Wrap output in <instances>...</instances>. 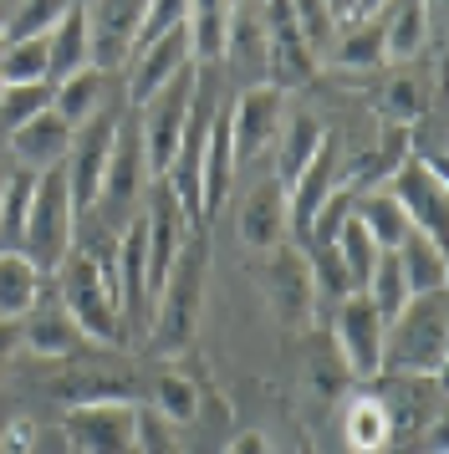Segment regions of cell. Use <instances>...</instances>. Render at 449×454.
I'll return each mask as SVG.
<instances>
[{
    "label": "cell",
    "mask_w": 449,
    "mask_h": 454,
    "mask_svg": "<svg viewBox=\"0 0 449 454\" xmlns=\"http://www.w3.org/2000/svg\"><path fill=\"white\" fill-rule=\"evenodd\" d=\"M204 276H209V230H189L179 261L169 266L154 296V317H148V352L159 363H174L194 348L204 317Z\"/></svg>",
    "instance_id": "cell-1"
},
{
    "label": "cell",
    "mask_w": 449,
    "mask_h": 454,
    "mask_svg": "<svg viewBox=\"0 0 449 454\" xmlns=\"http://www.w3.org/2000/svg\"><path fill=\"white\" fill-rule=\"evenodd\" d=\"M51 276H57L61 307H67V317L87 332V342H102V348H122V342H128L118 286H113L82 250H67V261H61Z\"/></svg>",
    "instance_id": "cell-2"
},
{
    "label": "cell",
    "mask_w": 449,
    "mask_h": 454,
    "mask_svg": "<svg viewBox=\"0 0 449 454\" xmlns=\"http://www.w3.org/2000/svg\"><path fill=\"white\" fill-rule=\"evenodd\" d=\"M445 291L414 296L383 332V372H419L439 378L445 372Z\"/></svg>",
    "instance_id": "cell-3"
},
{
    "label": "cell",
    "mask_w": 449,
    "mask_h": 454,
    "mask_svg": "<svg viewBox=\"0 0 449 454\" xmlns=\"http://www.w3.org/2000/svg\"><path fill=\"white\" fill-rule=\"evenodd\" d=\"M154 184V174H148V159H143V133H138V113L133 107H122L118 118V138H113V153H107V168H102V189H98V215L107 230H118L133 220L143 209V189Z\"/></svg>",
    "instance_id": "cell-4"
},
{
    "label": "cell",
    "mask_w": 449,
    "mask_h": 454,
    "mask_svg": "<svg viewBox=\"0 0 449 454\" xmlns=\"http://www.w3.org/2000/svg\"><path fill=\"white\" fill-rule=\"evenodd\" d=\"M72 225H77V209H72L67 168L36 174L31 215H26V230H20V255H31V261L51 276V270L67 261V250H72Z\"/></svg>",
    "instance_id": "cell-5"
},
{
    "label": "cell",
    "mask_w": 449,
    "mask_h": 454,
    "mask_svg": "<svg viewBox=\"0 0 449 454\" xmlns=\"http://www.w3.org/2000/svg\"><path fill=\"white\" fill-rule=\"evenodd\" d=\"M194 87H200V67H184L169 87H159L143 107H133L138 113V133H143V159H148L154 179H163L174 153H179L184 123H189V107H194Z\"/></svg>",
    "instance_id": "cell-6"
},
{
    "label": "cell",
    "mask_w": 449,
    "mask_h": 454,
    "mask_svg": "<svg viewBox=\"0 0 449 454\" xmlns=\"http://www.w3.org/2000/svg\"><path fill=\"white\" fill-rule=\"evenodd\" d=\"M46 393L61 409H92V403H138L143 409V372L128 363H77V368L57 372Z\"/></svg>",
    "instance_id": "cell-7"
},
{
    "label": "cell",
    "mask_w": 449,
    "mask_h": 454,
    "mask_svg": "<svg viewBox=\"0 0 449 454\" xmlns=\"http://www.w3.org/2000/svg\"><path fill=\"white\" fill-rule=\"evenodd\" d=\"M286 92L271 82H256L245 87L235 103L224 107L230 113V148H235V168L240 164H256L265 148H276L281 138V123H286Z\"/></svg>",
    "instance_id": "cell-8"
},
{
    "label": "cell",
    "mask_w": 449,
    "mask_h": 454,
    "mask_svg": "<svg viewBox=\"0 0 449 454\" xmlns=\"http://www.w3.org/2000/svg\"><path fill=\"white\" fill-rule=\"evenodd\" d=\"M118 118L122 107H102L98 118L72 133V153H67V189H72V209L87 215L98 205V189H102V168H107V153H113V138H118Z\"/></svg>",
    "instance_id": "cell-9"
},
{
    "label": "cell",
    "mask_w": 449,
    "mask_h": 454,
    "mask_svg": "<svg viewBox=\"0 0 449 454\" xmlns=\"http://www.w3.org/2000/svg\"><path fill=\"white\" fill-rule=\"evenodd\" d=\"M61 434L77 454H133L138 450V403H92L67 409Z\"/></svg>",
    "instance_id": "cell-10"
},
{
    "label": "cell",
    "mask_w": 449,
    "mask_h": 454,
    "mask_svg": "<svg viewBox=\"0 0 449 454\" xmlns=\"http://www.w3.org/2000/svg\"><path fill=\"white\" fill-rule=\"evenodd\" d=\"M261 21H265V72L271 87H306L317 77V57L306 46L302 26L291 16V0H261Z\"/></svg>",
    "instance_id": "cell-11"
},
{
    "label": "cell",
    "mask_w": 449,
    "mask_h": 454,
    "mask_svg": "<svg viewBox=\"0 0 449 454\" xmlns=\"http://www.w3.org/2000/svg\"><path fill=\"white\" fill-rule=\"evenodd\" d=\"M383 317L373 311L367 291H352L337 307V352L352 383H373L383 372Z\"/></svg>",
    "instance_id": "cell-12"
},
{
    "label": "cell",
    "mask_w": 449,
    "mask_h": 454,
    "mask_svg": "<svg viewBox=\"0 0 449 454\" xmlns=\"http://www.w3.org/2000/svg\"><path fill=\"white\" fill-rule=\"evenodd\" d=\"M388 194L398 200V209L408 215V225L429 235V240H439L445 246V209H449V184L439 168L419 164V159H404V164L388 174Z\"/></svg>",
    "instance_id": "cell-13"
},
{
    "label": "cell",
    "mask_w": 449,
    "mask_h": 454,
    "mask_svg": "<svg viewBox=\"0 0 449 454\" xmlns=\"http://www.w3.org/2000/svg\"><path fill=\"white\" fill-rule=\"evenodd\" d=\"M87 11V46H92V67L118 72L128 62V51L138 42L148 0H82Z\"/></svg>",
    "instance_id": "cell-14"
},
{
    "label": "cell",
    "mask_w": 449,
    "mask_h": 454,
    "mask_svg": "<svg viewBox=\"0 0 449 454\" xmlns=\"http://www.w3.org/2000/svg\"><path fill=\"white\" fill-rule=\"evenodd\" d=\"M184 67H194V42H189V21L163 31L154 42H143L128 67V107H143L159 87H169Z\"/></svg>",
    "instance_id": "cell-15"
},
{
    "label": "cell",
    "mask_w": 449,
    "mask_h": 454,
    "mask_svg": "<svg viewBox=\"0 0 449 454\" xmlns=\"http://www.w3.org/2000/svg\"><path fill=\"white\" fill-rule=\"evenodd\" d=\"M367 393L383 403L393 439L419 434L424 419H429V424H434V419H445V413H439V378H419V372H378Z\"/></svg>",
    "instance_id": "cell-16"
},
{
    "label": "cell",
    "mask_w": 449,
    "mask_h": 454,
    "mask_svg": "<svg viewBox=\"0 0 449 454\" xmlns=\"http://www.w3.org/2000/svg\"><path fill=\"white\" fill-rule=\"evenodd\" d=\"M343 138H322V148L311 153V164L296 174V184L286 189V220H291V230H296V240L306 235V225H311V215L327 205V194L343 184Z\"/></svg>",
    "instance_id": "cell-17"
},
{
    "label": "cell",
    "mask_w": 449,
    "mask_h": 454,
    "mask_svg": "<svg viewBox=\"0 0 449 454\" xmlns=\"http://www.w3.org/2000/svg\"><path fill=\"white\" fill-rule=\"evenodd\" d=\"M265 291H271V307L281 317V327H306L311 311H317V296H311V270H306V255L291 246H276L271 261H265Z\"/></svg>",
    "instance_id": "cell-18"
},
{
    "label": "cell",
    "mask_w": 449,
    "mask_h": 454,
    "mask_svg": "<svg viewBox=\"0 0 449 454\" xmlns=\"http://www.w3.org/2000/svg\"><path fill=\"white\" fill-rule=\"evenodd\" d=\"M20 348H31L36 357H51V363H77L87 352V332L67 317L61 301H36V311L20 322Z\"/></svg>",
    "instance_id": "cell-19"
},
{
    "label": "cell",
    "mask_w": 449,
    "mask_h": 454,
    "mask_svg": "<svg viewBox=\"0 0 449 454\" xmlns=\"http://www.w3.org/2000/svg\"><path fill=\"white\" fill-rule=\"evenodd\" d=\"M286 230H291L286 189L276 179H265V184H256L240 200V246L256 250V255H271L276 246H286Z\"/></svg>",
    "instance_id": "cell-20"
},
{
    "label": "cell",
    "mask_w": 449,
    "mask_h": 454,
    "mask_svg": "<svg viewBox=\"0 0 449 454\" xmlns=\"http://www.w3.org/2000/svg\"><path fill=\"white\" fill-rule=\"evenodd\" d=\"M72 133H77V128L61 123L57 113L46 107V113H36L26 128H16V133H11V159H16L26 174L61 168V164H67V153H72Z\"/></svg>",
    "instance_id": "cell-21"
},
{
    "label": "cell",
    "mask_w": 449,
    "mask_h": 454,
    "mask_svg": "<svg viewBox=\"0 0 449 454\" xmlns=\"http://www.w3.org/2000/svg\"><path fill=\"white\" fill-rule=\"evenodd\" d=\"M230 184H235V148H230V113H224V103H220L215 107V118H209V133H204V164H200L204 225H209L215 209L230 200Z\"/></svg>",
    "instance_id": "cell-22"
},
{
    "label": "cell",
    "mask_w": 449,
    "mask_h": 454,
    "mask_svg": "<svg viewBox=\"0 0 449 454\" xmlns=\"http://www.w3.org/2000/svg\"><path fill=\"white\" fill-rule=\"evenodd\" d=\"M143 409L159 413L163 424H194L200 419V383L184 378L174 363H159L154 372H143Z\"/></svg>",
    "instance_id": "cell-23"
},
{
    "label": "cell",
    "mask_w": 449,
    "mask_h": 454,
    "mask_svg": "<svg viewBox=\"0 0 449 454\" xmlns=\"http://www.w3.org/2000/svg\"><path fill=\"white\" fill-rule=\"evenodd\" d=\"M107 87H113V72L82 67V72H72V77L51 82V113H57L61 123L82 128L87 118H98L102 107H107Z\"/></svg>",
    "instance_id": "cell-24"
},
{
    "label": "cell",
    "mask_w": 449,
    "mask_h": 454,
    "mask_svg": "<svg viewBox=\"0 0 449 454\" xmlns=\"http://www.w3.org/2000/svg\"><path fill=\"white\" fill-rule=\"evenodd\" d=\"M41 291H46V270L20 255V250H0V317L5 322H26L36 311Z\"/></svg>",
    "instance_id": "cell-25"
},
{
    "label": "cell",
    "mask_w": 449,
    "mask_h": 454,
    "mask_svg": "<svg viewBox=\"0 0 449 454\" xmlns=\"http://www.w3.org/2000/svg\"><path fill=\"white\" fill-rule=\"evenodd\" d=\"M322 138H327V128H322L317 113H306V107H286L281 138H276V148H281V159H276V184L281 189L296 184V174L311 164V153L322 148Z\"/></svg>",
    "instance_id": "cell-26"
},
{
    "label": "cell",
    "mask_w": 449,
    "mask_h": 454,
    "mask_svg": "<svg viewBox=\"0 0 449 454\" xmlns=\"http://www.w3.org/2000/svg\"><path fill=\"white\" fill-rule=\"evenodd\" d=\"M393 261H398V270H404L408 296H434V291H445L449 261H445V246H439V240H429V235H419V230H408V240L393 250Z\"/></svg>",
    "instance_id": "cell-27"
},
{
    "label": "cell",
    "mask_w": 449,
    "mask_h": 454,
    "mask_svg": "<svg viewBox=\"0 0 449 454\" xmlns=\"http://www.w3.org/2000/svg\"><path fill=\"white\" fill-rule=\"evenodd\" d=\"M383 21V51L388 62H414L429 42V0H393Z\"/></svg>",
    "instance_id": "cell-28"
},
{
    "label": "cell",
    "mask_w": 449,
    "mask_h": 454,
    "mask_svg": "<svg viewBox=\"0 0 449 454\" xmlns=\"http://www.w3.org/2000/svg\"><path fill=\"white\" fill-rule=\"evenodd\" d=\"M378 118H383V128H414V123H424L429 118V107H434V87L419 77V72H398L393 82L378 92Z\"/></svg>",
    "instance_id": "cell-29"
},
{
    "label": "cell",
    "mask_w": 449,
    "mask_h": 454,
    "mask_svg": "<svg viewBox=\"0 0 449 454\" xmlns=\"http://www.w3.org/2000/svg\"><path fill=\"white\" fill-rule=\"evenodd\" d=\"M46 62H51V82L72 77L82 67H92V46H87V11L72 5L51 31H46Z\"/></svg>",
    "instance_id": "cell-30"
},
{
    "label": "cell",
    "mask_w": 449,
    "mask_h": 454,
    "mask_svg": "<svg viewBox=\"0 0 449 454\" xmlns=\"http://www.w3.org/2000/svg\"><path fill=\"white\" fill-rule=\"evenodd\" d=\"M302 255H306V270H311V296H317V307L337 311L347 296L358 291L352 276H347V266H343V255H337V246H332V240H306Z\"/></svg>",
    "instance_id": "cell-31"
},
{
    "label": "cell",
    "mask_w": 449,
    "mask_h": 454,
    "mask_svg": "<svg viewBox=\"0 0 449 454\" xmlns=\"http://www.w3.org/2000/svg\"><path fill=\"white\" fill-rule=\"evenodd\" d=\"M332 67H343V72H378L388 62L383 51V21H373V16H358V21L337 31V42H332Z\"/></svg>",
    "instance_id": "cell-32"
},
{
    "label": "cell",
    "mask_w": 449,
    "mask_h": 454,
    "mask_svg": "<svg viewBox=\"0 0 449 454\" xmlns=\"http://www.w3.org/2000/svg\"><path fill=\"white\" fill-rule=\"evenodd\" d=\"M352 215L367 225V235L378 240V250H398L408 240V230H414L408 225V215L398 209V200H393L388 189H363L358 205H352Z\"/></svg>",
    "instance_id": "cell-33"
},
{
    "label": "cell",
    "mask_w": 449,
    "mask_h": 454,
    "mask_svg": "<svg viewBox=\"0 0 449 454\" xmlns=\"http://www.w3.org/2000/svg\"><path fill=\"white\" fill-rule=\"evenodd\" d=\"M343 434H347V444H352L358 454H378V450H388V444H393L388 413H383V403H378L373 393H358V398L347 403V413H343Z\"/></svg>",
    "instance_id": "cell-34"
},
{
    "label": "cell",
    "mask_w": 449,
    "mask_h": 454,
    "mask_svg": "<svg viewBox=\"0 0 449 454\" xmlns=\"http://www.w3.org/2000/svg\"><path fill=\"white\" fill-rule=\"evenodd\" d=\"M0 82H5V87L51 82V62H46V36L5 42V51H0Z\"/></svg>",
    "instance_id": "cell-35"
},
{
    "label": "cell",
    "mask_w": 449,
    "mask_h": 454,
    "mask_svg": "<svg viewBox=\"0 0 449 454\" xmlns=\"http://www.w3.org/2000/svg\"><path fill=\"white\" fill-rule=\"evenodd\" d=\"M332 246H337V255H343V266H347V276H352V286L363 291L367 276H373V266H378V255H383V250H378V240L367 235V225L358 220V215H347Z\"/></svg>",
    "instance_id": "cell-36"
},
{
    "label": "cell",
    "mask_w": 449,
    "mask_h": 454,
    "mask_svg": "<svg viewBox=\"0 0 449 454\" xmlns=\"http://www.w3.org/2000/svg\"><path fill=\"white\" fill-rule=\"evenodd\" d=\"M363 291H367V301H373V311L383 317V327L408 307V301H414V296H408L404 270H398V261H393V250H383V255H378V266H373V276H367Z\"/></svg>",
    "instance_id": "cell-37"
},
{
    "label": "cell",
    "mask_w": 449,
    "mask_h": 454,
    "mask_svg": "<svg viewBox=\"0 0 449 454\" xmlns=\"http://www.w3.org/2000/svg\"><path fill=\"white\" fill-rule=\"evenodd\" d=\"M31 194H36V174L11 168L5 200H0V250H20V230H26V215H31Z\"/></svg>",
    "instance_id": "cell-38"
},
{
    "label": "cell",
    "mask_w": 449,
    "mask_h": 454,
    "mask_svg": "<svg viewBox=\"0 0 449 454\" xmlns=\"http://www.w3.org/2000/svg\"><path fill=\"white\" fill-rule=\"evenodd\" d=\"M82 5V0H16L11 5V21H5V42H26V36H46L51 26Z\"/></svg>",
    "instance_id": "cell-39"
},
{
    "label": "cell",
    "mask_w": 449,
    "mask_h": 454,
    "mask_svg": "<svg viewBox=\"0 0 449 454\" xmlns=\"http://www.w3.org/2000/svg\"><path fill=\"white\" fill-rule=\"evenodd\" d=\"M291 16H296V26H302L306 46H311V57L322 62L327 51H332V42H337V11L327 5V0H291Z\"/></svg>",
    "instance_id": "cell-40"
},
{
    "label": "cell",
    "mask_w": 449,
    "mask_h": 454,
    "mask_svg": "<svg viewBox=\"0 0 449 454\" xmlns=\"http://www.w3.org/2000/svg\"><path fill=\"white\" fill-rule=\"evenodd\" d=\"M51 107V82H31V87H5L0 92V133L11 138L16 128H26L36 113Z\"/></svg>",
    "instance_id": "cell-41"
},
{
    "label": "cell",
    "mask_w": 449,
    "mask_h": 454,
    "mask_svg": "<svg viewBox=\"0 0 449 454\" xmlns=\"http://www.w3.org/2000/svg\"><path fill=\"white\" fill-rule=\"evenodd\" d=\"M138 454H184L174 424H163L159 413L138 409Z\"/></svg>",
    "instance_id": "cell-42"
},
{
    "label": "cell",
    "mask_w": 449,
    "mask_h": 454,
    "mask_svg": "<svg viewBox=\"0 0 449 454\" xmlns=\"http://www.w3.org/2000/svg\"><path fill=\"white\" fill-rule=\"evenodd\" d=\"M36 419H16L11 429L0 434V454H31L36 450Z\"/></svg>",
    "instance_id": "cell-43"
},
{
    "label": "cell",
    "mask_w": 449,
    "mask_h": 454,
    "mask_svg": "<svg viewBox=\"0 0 449 454\" xmlns=\"http://www.w3.org/2000/svg\"><path fill=\"white\" fill-rule=\"evenodd\" d=\"M16 348H20V322H5V317H0V378L16 363Z\"/></svg>",
    "instance_id": "cell-44"
},
{
    "label": "cell",
    "mask_w": 449,
    "mask_h": 454,
    "mask_svg": "<svg viewBox=\"0 0 449 454\" xmlns=\"http://www.w3.org/2000/svg\"><path fill=\"white\" fill-rule=\"evenodd\" d=\"M224 454H271V439H265L261 429H240L224 444Z\"/></svg>",
    "instance_id": "cell-45"
},
{
    "label": "cell",
    "mask_w": 449,
    "mask_h": 454,
    "mask_svg": "<svg viewBox=\"0 0 449 454\" xmlns=\"http://www.w3.org/2000/svg\"><path fill=\"white\" fill-rule=\"evenodd\" d=\"M378 5H388V0H358V16H373ZM358 16H352V21H358Z\"/></svg>",
    "instance_id": "cell-46"
},
{
    "label": "cell",
    "mask_w": 449,
    "mask_h": 454,
    "mask_svg": "<svg viewBox=\"0 0 449 454\" xmlns=\"http://www.w3.org/2000/svg\"><path fill=\"white\" fill-rule=\"evenodd\" d=\"M5 21H11V5L0 0V42H5Z\"/></svg>",
    "instance_id": "cell-47"
},
{
    "label": "cell",
    "mask_w": 449,
    "mask_h": 454,
    "mask_svg": "<svg viewBox=\"0 0 449 454\" xmlns=\"http://www.w3.org/2000/svg\"><path fill=\"white\" fill-rule=\"evenodd\" d=\"M296 454H317V444H311V439H302V444H296Z\"/></svg>",
    "instance_id": "cell-48"
},
{
    "label": "cell",
    "mask_w": 449,
    "mask_h": 454,
    "mask_svg": "<svg viewBox=\"0 0 449 454\" xmlns=\"http://www.w3.org/2000/svg\"><path fill=\"white\" fill-rule=\"evenodd\" d=\"M5 179H11V168L0 164V200H5Z\"/></svg>",
    "instance_id": "cell-49"
},
{
    "label": "cell",
    "mask_w": 449,
    "mask_h": 454,
    "mask_svg": "<svg viewBox=\"0 0 449 454\" xmlns=\"http://www.w3.org/2000/svg\"><path fill=\"white\" fill-rule=\"evenodd\" d=\"M72 454H77V450H72Z\"/></svg>",
    "instance_id": "cell-50"
}]
</instances>
